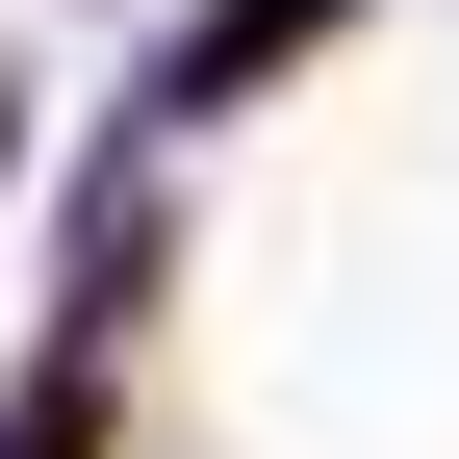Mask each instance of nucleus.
I'll return each instance as SVG.
<instances>
[{"label": "nucleus", "instance_id": "obj_1", "mask_svg": "<svg viewBox=\"0 0 459 459\" xmlns=\"http://www.w3.org/2000/svg\"><path fill=\"white\" fill-rule=\"evenodd\" d=\"M332 26H358V0H204V26L153 51V128H204V102H255V77H307Z\"/></svg>", "mask_w": 459, "mask_h": 459}, {"label": "nucleus", "instance_id": "obj_2", "mask_svg": "<svg viewBox=\"0 0 459 459\" xmlns=\"http://www.w3.org/2000/svg\"><path fill=\"white\" fill-rule=\"evenodd\" d=\"M0 459H102V332H51V358H26V409H0Z\"/></svg>", "mask_w": 459, "mask_h": 459}]
</instances>
